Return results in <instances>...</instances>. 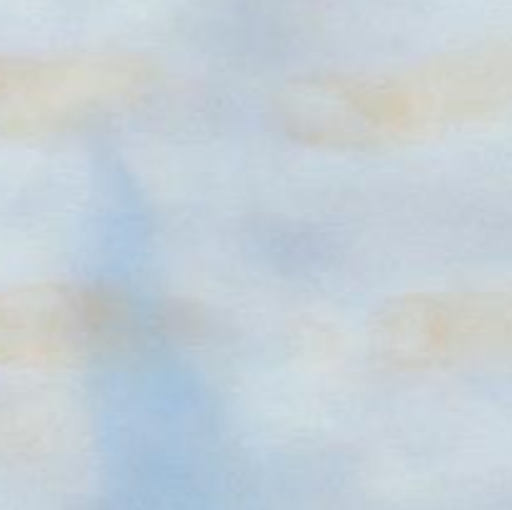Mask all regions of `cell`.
I'll use <instances>...</instances> for the list:
<instances>
[{"label": "cell", "instance_id": "obj_1", "mask_svg": "<svg viewBox=\"0 0 512 510\" xmlns=\"http://www.w3.org/2000/svg\"><path fill=\"white\" fill-rule=\"evenodd\" d=\"M510 115L512 38L395 68L305 75L275 98L280 130L330 153L410 148Z\"/></svg>", "mask_w": 512, "mask_h": 510}, {"label": "cell", "instance_id": "obj_2", "mask_svg": "<svg viewBox=\"0 0 512 510\" xmlns=\"http://www.w3.org/2000/svg\"><path fill=\"white\" fill-rule=\"evenodd\" d=\"M158 70L125 50L0 53V140L80 133L130 113L153 93Z\"/></svg>", "mask_w": 512, "mask_h": 510}, {"label": "cell", "instance_id": "obj_3", "mask_svg": "<svg viewBox=\"0 0 512 510\" xmlns=\"http://www.w3.org/2000/svg\"><path fill=\"white\" fill-rule=\"evenodd\" d=\"M143 330L138 305L108 285L45 280L0 290V370L78 365L128 348Z\"/></svg>", "mask_w": 512, "mask_h": 510}, {"label": "cell", "instance_id": "obj_4", "mask_svg": "<svg viewBox=\"0 0 512 510\" xmlns=\"http://www.w3.org/2000/svg\"><path fill=\"white\" fill-rule=\"evenodd\" d=\"M505 340H508V353L512 358V288L508 290V300H505Z\"/></svg>", "mask_w": 512, "mask_h": 510}]
</instances>
